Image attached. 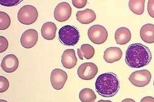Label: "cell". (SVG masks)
I'll return each instance as SVG.
<instances>
[{
  "instance_id": "obj_1",
  "label": "cell",
  "mask_w": 154,
  "mask_h": 102,
  "mask_svg": "<svg viewBox=\"0 0 154 102\" xmlns=\"http://www.w3.org/2000/svg\"><path fill=\"white\" fill-rule=\"evenodd\" d=\"M152 58L148 47L140 43H133L128 47L125 61L130 68H141L147 66Z\"/></svg>"
},
{
  "instance_id": "obj_2",
  "label": "cell",
  "mask_w": 154,
  "mask_h": 102,
  "mask_svg": "<svg viewBox=\"0 0 154 102\" xmlns=\"http://www.w3.org/2000/svg\"><path fill=\"white\" fill-rule=\"evenodd\" d=\"M95 88L97 93L102 97H114L120 89V83L117 76L111 72L100 74L97 78Z\"/></svg>"
},
{
  "instance_id": "obj_3",
  "label": "cell",
  "mask_w": 154,
  "mask_h": 102,
  "mask_svg": "<svg viewBox=\"0 0 154 102\" xmlns=\"http://www.w3.org/2000/svg\"><path fill=\"white\" fill-rule=\"evenodd\" d=\"M58 35L60 42L66 46L76 45L80 39L79 31L70 25H66L60 29Z\"/></svg>"
},
{
  "instance_id": "obj_4",
  "label": "cell",
  "mask_w": 154,
  "mask_h": 102,
  "mask_svg": "<svg viewBox=\"0 0 154 102\" xmlns=\"http://www.w3.org/2000/svg\"><path fill=\"white\" fill-rule=\"evenodd\" d=\"M38 17V12L33 6L27 5L21 7L18 13V19L20 23L26 25L35 23Z\"/></svg>"
},
{
  "instance_id": "obj_5",
  "label": "cell",
  "mask_w": 154,
  "mask_h": 102,
  "mask_svg": "<svg viewBox=\"0 0 154 102\" xmlns=\"http://www.w3.org/2000/svg\"><path fill=\"white\" fill-rule=\"evenodd\" d=\"M88 36L91 41L97 45L105 42L108 37L107 30L100 25H95L91 27L88 30Z\"/></svg>"
},
{
  "instance_id": "obj_6",
  "label": "cell",
  "mask_w": 154,
  "mask_h": 102,
  "mask_svg": "<svg viewBox=\"0 0 154 102\" xmlns=\"http://www.w3.org/2000/svg\"><path fill=\"white\" fill-rule=\"evenodd\" d=\"M152 78L150 71L146 69L136 71L130 75L128 79L134 86L144 87L148 85Z\"/></svg>"
},
{
  "instance_id": "obj_7",
  "label": "cell",
  "mask_w": 154,
  "mask_h": 102,
  "mask_svg": "<svg viewBox=\"0 0 154 102\" xmlns=\"http://www.w3.org/2000/svg\"><path fill=\"white\" fill-rule=\"evenodd\" d=\"M98 72L97 66L92 63H84L79 66L77 74L79 78L84 80L93 79Z\"/></svg>"
},
{
  "instance_id": "obj_8",
  "label": "cell",
  "mask_w": 154,
  "mask_h": 102,
  "mask_svg": "<svg viewBox=\"0 0 154 102\" xmlns=\"http://www.w3.org/2000/svg\"><path fill=\"white\" fill-rule=\"evenodd\" d=\"M67 74L65 71L56 68L51 71V82L53 88L56 90H61L65 85L67 80Z\"/></svg>"
},
{
  "instance_id": "obj_9",
  "label": "cell",
  "mask_w": 154,
  "mask_h": 102,
  "mask_svg": "<svg viewBox=\"0 0 154 102\" xmlns=\"http://www.w3.org/2000/svg\"><path fill=\"white\" fill-rule=\"evenodd\" d=\"M72 12V8L70 4L67 2H61L54 9V19L60 22H65L69 19Z\"/></svg>"
},
{
  "instance_id": "obj_10",
  "label": "cell",
  "mask_w": 154,
  "mask_h": 102,
  "mask_svg": "<svg viewBox=\"0 0 154 102\" xmlns=\"http://www.w3.org/2000/svg\"><path fill=\"white\" fill-rule=\"evenodd\" d=\"M38 40V33L35 29L27 30L22 34L20 39L21 45L24 48H30L34 47Z\"/></svg>"
},
{
  "instance_id": "obj_11",
  "label": "cell",
  "mask_w": 154,
  "mask_h": 102,
  "mask_svg": "<svg viewBox=\"0 0 154 102\" xmlns=\"http://www.w3.org/2000/svg\"><path fill=\"white\" fill-rule=\"evenodd\" d=\"M19 65L18 58L14 54H8L2 59L1 67L6 73H11L17 69Z\"/></svg>"
},
{
  "instance_id": "obj_12",
  "label": "cell",
  "mask_w": 154,
  "mask_h": 102,
  "mask_svg": "<svg viewBox=\"0 0 154 102\" xmlns=\"http://www.w3.org/2000/svg\"><path fill=\"white\" fill-rule=\"evenodd\" d=\"M61 63L64 68L71 69L77 63V58L74 49H67L63 52L61 57Z\"/></svg>"
},
{
  "instance_id": "obj_13",
  "label": "cell",
  "mask_w": 154,
  "mask_h": 102,
  "mask_svg": "<svg viewBox=\"0 0 154 102\" xmlns=\"http://www.w3.org/2000/svg\"><path fill=\"white\" fill-rule=\"evenodd\" d=\"M122 55V51L119 48L110 47L104 51L103 58L106 63H112L120 60Z\"/></svg>"
},
{
  "instance_id": "obj_14",
  "label": "cell",
  "mask_w": 154,
  "mask_h": 102,
  "mask_svg": "<svg viewBox=\"0 0 154 102\" xmlns=\"http://www.w3.org/2000/svg\"><path fill=\"white\" fill-rule=\"evenodd\" d=\"M78 21L83 24H88L92 23L96 19L95 12L90 9H86L84 10L79 11L76 13Z\"/></svg>"
},
{
  "instance_id": "obj_15",
  "label": "cell",
  "mask_w": 154,
  "mask_h": 102,
  "mask_svg": "<svg viewBox=\"0 0 154 102\" xmlns=\"http://www.w3.org/2000/svg\"><path fill=\"white\" fill-rule=\"evenodd\" d=\"M131 34L130 30L125 27L118 28L115 34L116 43L121 45L128 43L131 39Z\"/></svg>"
},
{
  "instance_id": "obj_16",
  "label": "cell",
  "mask_w": 154,
  "mask_h": 102,
  "mask_svg": "<svg viewBox=\"0 0 154 102\" xmlns=\"http://www.w3.org/2000/svg\"><path fill=\"white\" fill-rule=\"evenodd\" d=\"M142 40L147 43H154V25L146 24L142 26L140 32Z\"/></svg>"
},
{
  "instance_id": "obj_17",
  "label": "cell",
  "mask_w": 154,
  "mask_h": 102,
  "mask_svg": "<svg viewBox=\"0 0 154 102\" xmlns=\"http://www.w3.org/2000/svg\"><path fill=\"white\" fill-rule=\"evenodd\" d=\"M56 25L53 22H48L43 25L41 28V34L46 40H53L55 38L57 32Z\"/></svg>"
},
{
  "instance_id": "obj_18",
  "label": "cell",
  "mask_w": 154,
  "mask_h": 102,
  "mask_svg": "<svg viewBox=\"0 0 154 102\" xmlns=\"http://www.w3.org/2000/svg\"><path fill=\"white\" fill-rule=\"evenodd\" d=\"M95 49L93 46L89 44H83L80 48L77 49V54L81 60L84 58L86 59H91L95 54Z\"/></svg>"
},
{
  "instance_id": "obj_19",
  "label": "cell",
  "mask_w": 154,
  "mask_h": 102,
  "mask_svg": "<svg viewBox=\"0 0 154 102\" xmlns=\"http://www.w3.org/2000/svg\"><path fill=\"white\" fill-rule=\"evenodd\" d=\"M145 2V0H131L128 6L132 12L138 15H141L144 11Z\"/></svg>"
},
{
  "instance_id": "obj_20",
  "label": "cell",
  "mask_w": 154,
  "mask_h": 102,
  "mask_svg": "<svg viewBox=\"0 0 154 102\" xmlns=\"http://www.w3.org/2000/svg\"><path fill=\"white\" fill-rule=\"evenodd\" d=\"M79 99L82 102H94L97 96L94 92L90 88H84L79 93Z\"/></svg>"
},
{
  "instance_id": "obj_21",
  "label": "cell",
  "mask_w": 154,
  "mask_h": 102,
  "mask_svg": "<svg viewBox=\"0 0 154 102\" xmlns=\"http://www.w3.org/2000/svg\"><path fill=\"white\" fill-rule=\"evenodd\" d=\"M11 24V17L6 12H0V30L7 29Z\"/></svg>"
},
{
  "instance_id": "obj_22",
  "label": "cell",
  "mask_w": 154,
  "mask_h": 102,
  "mask_svg": "<svg viewBox=\"0 0 154 102\" xmlns=\"http://www.w3.org/2000/svg\"><path fill=\"white\" fill-rule=\"evenodd\" d=\"M9 87V82L7 78L0 76V92L3 93L6 92Z\"/></svg>"
},
{
  "instance_id": "obj_23",
  "label": "cell",
  "mask_w": 154,
  "mask_h": 102,
  "mask_svg": "<svg viewBox=\"0 0 154 102\" xmlns=\"http://www.w3.org/2000/svg\"><path fill=\"white\" fill-rule=\"evenodd\" d=\"M8 45L9 43L7 39L5 37L0 36V53H2L6 51Z\"/></svg>"
},
{
  "instance_id": "obj_24",
  "label": "cell",
  "mask_w": 154,
  "mask_h": 102,
  "mask_svg": "<svg viewBox=\"0 0 154 102\" xmlns=\"http://www.w3.org/2000/svg\"><path fill=\"white\" fill-rule=\"evenodd\" d=\"M23 2V1H14V0H9V1H0V4L3 6L11 7L17 5L18 4Z\"/></svg>"
},
{
  "instance_id": "obj_25",
  "label": "cell",
  "mask_w": 154,
  "mask_h": 102,
  "mask_svg": "<svg viewBox=\"0 0 154 102\" xmlns=\"http://www.w3.org/2000/svg\"><path fill=\"white\" fill-rule=\"evenodd\" d=\"M88 3L86 0H72V3L77 8H83L86 6Z\"/></svg>"
},
{
  "instance_id": "obj_26",
  "label": "cell",
  "mask_w": 154,
  "mask_h": 102,
  "mask_svg": "<svg viewBox=\"0 0 154 102\" xmlns=\"http://www.w3.org/2000/svg\"><path fill=\"white\" fill-rule=\"evenodd\" d=\"M147 10L149 15L154 18V0H149L148 1Z\"/></svg>"
},
{
  "instance_id": "obj_27",
  "label": "cell",
  "mask_w": 154,
  "mask_h": 102,
  "mask_svg": "<svg viewBox=\"0 0 154 102\" xmlns=\"http://www.w3.org/2000/svg\"><path fill=\"white\" fill-rule=\"evenodd\" d=\"M140 102H154V98L152 97H146L141 99Z\"/></svg>"
},
{
  "instance_id": "obj_28",
  "label": "cell",
  "mask_w": 154,
  "mask_h": 102,
  "mask_svg": "<svg viewBox=\"0 0 154 102\" xmlns=\"http://www.w3.org/2000/svg\"><path fill=\"white\" fill-rule=\"evenodd\" d=\"M121 102H136L133 99H130V98H128V99H125L122 101Z\"/></svg>"
},
{
  "instance_id": "obj_29",
  "label": "cell",
  "mask_w": 154,
  "mask_h": 102,
  "mask_svg": "<svg viewBox=\"0 0 154 102\" xmlns=\"http://www.w3.org/2000/svg\"><path fill=\"white\" fill-rule=\"evenodd\" d=\"M112 102V101H110L109 100H99L98 102Z\"/></svg>"
},
{
  "instance_id": "obj_30",
  "label": "cell",
  "mask_w": 154,
  "mask_h": 102,
  "mask_svg": "<svg viewBox=\"0 0 154 102\" xmlns=\"http://www.w3.org/2000/svg\"><path fill=\"white\" fill-rule=\"evenodd\" d=\"M0 102H8L7 101L5 100H2V99H1L0 100Z\"/></svg>"
},
{
  "instance_id": "obj_31",
  "label": "cell",
  "mask_w": 154,
  "mask_h": 102,
  "mask_svg": "<svg viewBox=\"0 0 154 102\" xmlns=\"http://www.w3.org/2000/svg\"></svg>"
}]
</instances>
